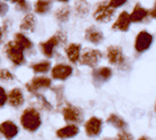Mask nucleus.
Wrapping results in <instances>:
<instances>
[{"mask_svg":"<svg viewBox=\"0 0 156 140\" xmlns=\"http://www.w3.org/2000/svg\"><path fill=\"white\" fill-rule=\"evenodd\" d=\"M8 100L10 106L14 107H18L23 103V93L20 89L15 88L10 91L9 96H8Z\"/></svg>","mask_w":156,"mask_h":140,"instance_id":"17","label":"nucleus"},{"mask_svg":"<svg viewBox=\"0 0 156 140\" xmlns=\"http://www.w3.org/2000/svg\"><path fill=\"white\" fill-rule=\"evenodd\" d=\"M14 41H15L16 43H18L24 50L31 49L32 46H33L32 42L29 39H28L23 34H22V33H18V34L15 35V39H14Z\"/></svg>","mask_w":156,"mask_h":140,"instance_id":"24","label":"nucleus"},{"mask_svg":"<svg viewBox=\"0 0 156 140\" xmlns=\"http://www.w3.org/2000/svg\"><path fill=\"white\" fill-rule=\"evenodd\" d=\"M108 60L111 65H121L124 63V56L122 51L118 46H110L107 50Z\"/></svg>","mask_w":156,"mask_h":140,"instance_id":"11","label":"nucleus"},{"mask_svg":"<svg viewBox=\"0 0 156 140\" xmlns=\"http://www.w3.org/2000/svg\"><path fill=\"white\" fill-rule=\"evenodd\" d=\"M86 135L90 137L98 136L102 130V121L96 117H92L84 124Z\"/></svg>","mask_w":156,"mask_h":140,"instance_id":"7","label":"nucleus"},{"mask_svg":"<svg viewBox=\"0 0 156 140\" xmlns=\"http://www.w3.org/2000/svg\"><path fill=\"white\" fill-rule=\"evenodd\" d=\"M0 79L4 81H9L13 79V75L8 69H0Z\"/></svg>","mask_w":156,"mask_h":140,"instance_id":"27","label":"nucleus"},{"mask_svg":"<svg viewBox=\"0 0 156 140\" xmlns=\"http://www.w3.org/2000/svg\"><path fill=\"white\" fill-rule=\"evenodd\" d=\"M112 76V71L109 67H100L93 70L92 77L95 85H101V84L108 81Z\"/></svg>","mask_w":156,"mask_h":140,"instance_id":"12","label":"nucleus"},{"mask_svg":"<svg viewBox=\"0 0 156 140\" xmlns=\"http://www.w3.org/2000/svg\"><path fill=\"white\" fill-rule=\"evenodd\" d=\"M75 9L78 15L81 17L86 16L90 9V4L87 0H78L75 4Z\"/></svg>","mask_w":156,"mask_h":140,"instance_id":"22","label":"nucleus"},{"mask_svg":"<svg viewBox=\"0 0 156 140\" xmlns=\"http://www.w3.org/2000/svg\"><path fill=\"white\" fill-rule=\"evenodd\" d=\"M51 84V81L50 79L44 77H38V78H34L30 82H28L26 84V89L31 93H36L42 89L50 88Z\"/></svg>","mask_w":156,"mask_h":140,"instance_id":"10","label":"nucleus"},{"mask_svg":"<svg viewBox=\"0 0 156 140\" xmlns=\"http://www.w3.org/2000/svg\"><path fill=\"white\" fill-rule=\"evenodd\" d=\"M17 6H18V9L23 10V11H27L28 9L30 8L25 0H19V1L17 2Z\"/></svg>","mask_w":156,"mask_h":140,"instance_id":"30","label":"nucleus"},{"mask_svg":"<svg viewBox=\"0 0 156 140\" xmlns=\"http://www.w3.org/2000/svg\"><path fill=\"white\" fill-rule=\"evenodd\" d=\"M10 1H12V2H16V3H17V2L19 1V0H10Z\"/></svg>","mask_w":156,"mask_h":140,"instance_id":"36","label":"nucleus"},{"mask_svg":"<svg viewBox=\"0 0 156 140\" xmlns=\"http://www.w3.org/2000/svg\"><path fill=\"white\" fill-rule=\"evenodd\" d=\"M58 1H60V2H67L68 0H58Z\"/></svg>","mask_w":156,"mask_h":140,"instance_id":"35","label":"nucleus"},{"mask_svg":"<svg viewBox=\"0 0 156 140\" xmlns=\"http://www.w3.org/2000/svg\"><path fill=\"white\" fill-rule=\"evenodd\" d=\"M21 123L25 130L30 131V132H35L41 125L40 115L37 111V109L33 107L26 108L22 114Z\"/></svg>","mask_w":156,"mask_h":140,"instance_id":"1","label":"nucleus"},{"mask_svg":"<svg viewBox=\"0 0 156 140\" xmlns=\"http://www.w3.org/2000/svg\"><path fill=\"white\" fill-rule=\"evenodd\" d=\"M8 100V95L5 92V90L0 87V107H3Z\"/></svg>","mask_w":156,"mask_h":140,"instance_id":"28","label":"nucleus"},{"mask_svg":"<svg viewBox=\"0 0 156 140\" xmlns=\"http://www.w3.org/2000/svg\"><path fill=\"white\" fill-rule=\"evenodd\" d=\"M79 134V128L74 124H69L59 129L56 132V135L59 138H70L74 137Z\"/></svg>","mask_w":156,"mask_h":140,"instance_id":"18","label":"nucleus"},{"mask_svg":"<svg viewBox=\"0 0 156 140\" xmlns=\"http://www.w3.org/2000/svg\"><path fill=\"white\" fill-rule=\"evenodd\" d=\"M51 63L48 61H45V62H40V63L32 65L31 68L36 73H46L51 69Z\"/></svg>","mask_w":156,"mask_h":140,"instance_id":"25","label":"nucleus"},{"mask_svg":"<svg viewBox=\"0 0 156 140\" xmlns=\"http://www.w3.org/2000/svg\"><path fill=\"white\" fill-rule=\"evenodd\" d=\"M66 52L68 59L72 63H77L80 57V45L72 43L66 48Z\"/></svg>","mask_w":156,"mask_h":140,"instance_id":"19","label":"nucleus"},{"mask_svg":"<svg viewBox=\"0 0 156 140\" xmlns=\"http://www.w3.org/2000/svg\"><path fill=\"white\" fill-rule=\"evenodd\" d=\"M155 109H156V108H155Z\"/></svg>","mask_w":156,"mask_h":140,"instance_id":"37","label":"nucleus"},{"mask_svg":"<svg viewBox=\"0 0 156 140\" xmlns=\"http://www.w3.org/2000/svg\"><path fill=\"white\" fill-rule=\"evenodd\" d=\"M107 122L108 124L112 125L113 127H115V128H117L119 130H122V131H125V129L127 127L126 122L122 118L117 116L116 114H110L109 117L107 120Z\"/></svg>","mask_w":156,"mask_h":140,"instance_id":"21","label":"nucleus"},{"mask_svg":"<svg viewBox=\"0 0 156 140\" xmlns=\"http://www.w3.org/2000/svg\"><path fill=\"white\" fill-rule=\"evenodd\" d=\"M23 48H22L15 41H10L6 46V53L9 59L16 65H20L24 62Z\"/></svg>","mask_w":156,"mask_h":140,"instance_id":"4","label":"nucleus"},{"mask_svg":"<svg viewBox=\"0 0 156 140\" xmlns=\"http://www.w3.org/2000/svg\"><path fill=\"white\" fill-rule=\"evenodd\" d=\"M102 58V53L98 50L85 49L80 57V65L90 67H95Z\"/></svg>","mask_w":156,"mask_h":140,"instance_id":"5","label":"nucleus"},{"mask_svg":"<svg viewBox=\"0 0 156 140\" xmlns=\"http://www.w3.org/2000/svg\"><path fill=\"white\" fill-rule=\"evenodd\" d=\"M62 114L64 120L67 122L79 123L82 120V113L79 107L74 106H67L64 107Z\"/></svg>","mask_w":156,"mask_h":140,"instance_id":"8","label":"nucleus"},{"mask_svg":"<svg viewBox=\"0 0 156 140\" xmlns=\"http://www.w3.org/2000/svg\"><path fill=\"white\" fill-rule=\"evenodd\" d=\"M73 73L72 67L65 65V64H59L56 65L52 69H51V76L53 79H58V80H66L68 79Z\"/></svg>","mask_w":156,"mask_h":140,"instance_id":"9","label":"nucleus"},{"mask_svg":"<svg viewBox=\"0 0 156 140\" xmlns=\"http://www.w3.org/2000/svg\"><path fill=\"white\" fill-rule=\"evenodd\" d=\"M127 2V0H110L108 2L109 5L112 7V8H119V7H122V5H124L125 3Z\"/></svg>","mask_w":156,"mask_h":140,"instance_id":"29","label":"nucleus"},{"mask_svg":"<svg viewBox=\"0 0 156 140\" xmlns=\"http://www.w3.org/2000/svg\"><path fill=\"white\" fill-rule=\"evenodd\" d=\"M51 6V0H37L35 4V11L38 14H44L50 10Z\"/></svg>","mask_w":156,"mask_h":140,"instance_id":"23","label":"nucleus"},{"mask_svg":"<svg viewBox=\"0 0 156 140\" xmlns=\"http://www.w3.org/2000/svg\"><path fill=\"white\" fill-rule=\"evenodd\" d=\"M115 9L112 8L109 3L100 2L94 11V19L99 23H108L111 20Z\"/></svg>","mask_w":156,"mask_h":140,"instance_id":"3","label":"nucleus"},{"mask_svg":"<svg viewBox=\"0 0 156 140\" xmlns=\"http://www.w3.org/2000/svg\"><path fill=\"white\" fill-rule=\"evenodd\" d=\"M150 12L148 9L141 7V5L137 3L135 6L132 13L130 14V18L133 23H139V22H142L145 18H147Z\"/></svg>","mask_w":156,"mask_h":140,"instance_id":"16","label":"nucleus"},{"mask_svg":"<svg viewBox=\"0 0 156 140\" xmlns=\"http://www.w3.org/2000/svg\"><path fill=\"white\" fill-rule=\"evenodd\" d=\"M8 10H9V6L6 3L0 1V16H5Z\"/></svg>","mask_w":156,"mask_h":140,"instance_id":"31","label":"nucleus"},{"mask_svg":"<svg viewBox=\"0 0 156 140\" xmlns=\"http://www.w3.org/2000/svg\"><path fill=\"white\" fill-rule=\"evenodd\" d=\"M152 36L147 31H141L136 38L135 49L137 52H144L150 49L152 43Z\"/></svg>","mask_w":156,"mask_h":140,"instance_id":"6","label":"nucleus"},{"mask_svg":"<svg viewBox=\"0 0 156 140\" xmlns=\"http://www.w3.org/2000/svg\"><path fill=\"white\" fill-rule=\"evenodd\" d=\"M20 28L23 31L34 32L36 28V18L33 14H27L22 21Z\"/></svg>","mask_w":156,"mask_h":140,"instance_id":"20","label":"nucleus"},{"mask_svg":"<svg viewBox=\"0 0 156 140\" xmlns=\"http://www.w3.org/2000/svg\"><path fill=\"white\" fill-rule=\"evenodd\" d=\"M5 31H6L5 26H4V27H0V44H1L2 42H3V38H4Z\"/></svg>","mask_w":156,"mask_h":140,"instance_id":"33","label":"nucleus"},{"mask_svg":"<svg viewBox=\"0 0 156 140\" xmlns=\"http://www.w3.org/2000/svg\"><path fill=\"white\" fill-rule=\"evenodd\" d=\"M85 39L90 41L93 44L98 45L104 40V35L98 28L92 25L85 30Z\"/></svg>","mask_w":156,"mask_h":140,"instance_id":"14","label":"nucleus"},{"mask_svg":"<svg viewBox=\"0 0 156 140\" xmlns=\"http://www.w3.org/2000/svg\"><path fill=\"white\" fill-rule=\"evenodd\" d=\"M131 23L132 21L130 18V14H128L126 11H122L119 15L117 21L112 25V29L122 31V32H126L129 29Z\"/></svg>","mask_w":156,"mask_h":140,"instance_id":"13","label":"nucleus"},{"mask_svg":"<svg viewBox=\"0 0 156 140\" xmlns=\"http://www.w3.org/2000/svg\"><path fill=\"white\" fill-rule=\"evenodd\" d=\"M70 15V9L68 7H63L55 12V17L59 22L65 23L68 20Z\"/></svg>","mask_w":156,"mask_h":140,"instance_id":"26","label":"nucleus"},{"mask_svg":"<svg viewBox=\"0 0 156 140\" xmlns=\"http://www.w3.org/2000/svg\"><path fill=\"white\" fill-rule=\"evenodd\" d=\"M0 133L6 138L10 139L15 137L18 134V127L10 121H6L0 124Z\"/></svg>","mask_w":156,"mask_h":140,"instance_id":"15","label":"nucleus"},{"mask_svg":"<svg viewBox=\"0 0 156 140\" xmlns=\"http://www.w3.org/2000/svg\"><path fill=\"white\" fill-rule=\"evenodd\" d=\"M150 14H151V16L153 19H156V2H155V5H154L153 9H152L151 11L150 12Z\"/></svg>","mask_w":156,"mask_h":140,"instance_id":"34","label":"nucleus"},{"mask_svg":"<svg viewBox=\"0 0 156 140\" xmlns=\"http://www.w3.org/2000/svg\"><path fill=\"white\" fill-rule=\"evenodd\" d=\"M118 138H119V139H132L133 137L131 136V135L127 134L125 131H122V134L118 135Z\"/></svg>","mask_w":156,"mask_h":140,"instance_id":"32","label":"nucleus"},{"mask_svg":"<svg viewBox=\"0 0 156 140\" xmlns=\"http://www.w3.org/2000/svg\"><path fill=\"white\" fill-rule=\"evenodd\" d=\"M66 41V36L62 32H57L54 36L50 37L47 41L40 43V48L42 52L45 54V56L50 58L53 54V50L55 49V47L59 44L65 43Z\"/></svg>","mask_w":156,"mask_h":140,"instance_id":"2","label":"nucleus"}]
</instances>
